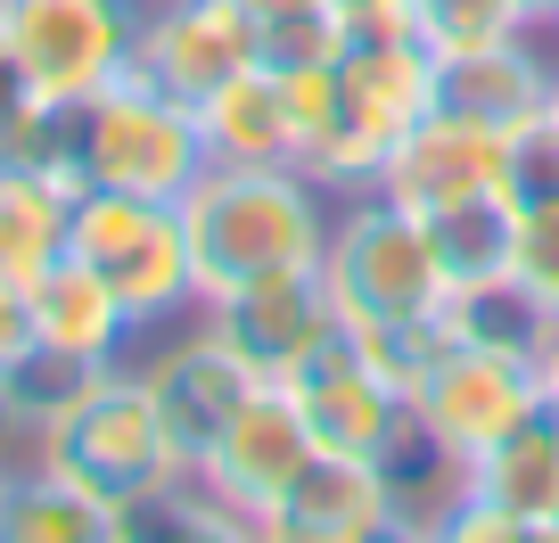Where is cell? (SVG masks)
Instances as JSON below:
<instances>
[{"mask_svg": "<svg viewBox=\"0 0 559 543\" xmlns=\"http://www.w3.org/2000/svg\"><path fill=\"white\" fill-rule=\"evenodd\" d=\"M255 58H263V25L247 17L239 0H148L132 67L198 107L214 83H230V74L255 67Z\"/></svg>", "mask_w": 559, "mask_h": 543, "instance_id": "obj_13", "label": "cell"}, {"mask_svg": "<svg viewBox=\"0 0 559 543\" xmlns=\"http://www.w3.org/2000/svg\"><path fill=\"white\" fill-rule=\"evenodd\" d=\"M321 288L337 305V330H412V321H437L453 272L437 231L412 206H395L386 190H354L330 223Z\"/></svg>", "mask_w": 559, "mask_h": 543, "instance_id": "obj_4", "label": "cell"}, {"mask_svg": "<svg viewBox=\"0 0 559 543\" xmlns=\"http://www.w3.org/2000/svg\"><path fill=\"white\" fill-rule=\"evenodd\" d=\"M67 256L140 321H181L198 314V263L181 231V198H140V190H74Z\"/></svg>", "mask_w": 559, "mask_h": 543, "instance_id": "obj_5", "label": "cell"}, {"mask_svg": "<svg viewBox=\"0 0 559 543\" xmlns=\"http://www.w3.org/2000/svg\"><path fill=\"white\" fill-rule=\"evenodd\" d=\"M428 231H437L453 281H493V272H510V247H519V206L510 198H477L461 214H437Z\"/></svg>", "mask_w": 559, "mask_h": 543, "instance_id": "obj_24", "label": "cell"}, {"mask_svg": "<svg viewBox=\"0 0 559 543\" xmlns=\"http://www.w3.org/2000/svg\"><path fill=\"white\" fill-rule=\"evenodd\" d=\"M107 363H83V354H58V346H25V363L0 379V437H9V453H34L41 437H50L58 421H67L74 403L91 396V379H99Z\"/></svg>", "mask_w": 559, "mask_h": 543, "instance_id": "obj_23", "label": "cell"}, {"mask_svg": "<svg viewBox=\"0 0 559 543\" xmlns=\"http://www.w3.org/2000/svg\"><path fill=\"white\" fill-rule=\"evenodd\" d=\"M25 346H34V314H25V288L0 281V379L25 363Z\"/></svg>", "mask_w": 559, "mask_h": 543, "instance_id": "obj_29", "label": "cell"}, {"mask_svg": "<svg viewBox=\"0 0 559 543\" xmlns=\"http://www.w3.org/2000/svg\"><path fill=\"white\" fill-rule=\"evenodd\" d=\"M74 190H83V181L58 157H9L0 165V281L34 288L41 272L67 256Z\"/></svg>", "mask_w": 559, "mask_h": 543, "instance_id": "obj_17", "label": "cell"}, {"mask_svg": "<svg viewBox=\"0 0 559 543\" xmlns=\"http://www.w3.org/2000/svg\"><path fill=\"white\" fill-rule=\"evenodd\" d=\"M255 535L263 543H386L403 535L395 477L370 453H313L288 477V494L263 510Z\"/></svg>", "mask_w": 559, "mask_h": 543, "instance_id": "obj_11", "label": "cell"}, {"mask_svg": "<svg viewBox=\"0 0 559 543\" xmlns=\"http://www.w3.org/2000/svg\"><path fill=\"white\" fill-rule=\"evenodd\" d=\"M469 494L502 503L526 527V543H551V527H559V403L526 412L493 453L469 461Z\"/></svg>", "mask_w": 559, "mask_h": 543, "instance_id": "obj_19", "label": "cell"}, {"mask_svg": "<svg viewBox=\"0 0 559 543\" xmlns=\"http://www.w3.org/2000/svg\"><path fill=\"white\" fill-rule=\"evenodd\" d=\"M412 34L428 42V58H469L535 25L519 17V0H412Z\"/></svg>", "mask_w": 559, "mask_h": 543, "instance_id": "obj_25", "label": "cell"}, {"mask_svg": "<svg viewBox=\"0 0 559 543\" xmlns=\"http://www.w3.org/2000/svg\"><path fill=\"white\" fill-rule=\"evenodd\" d=\"M330 17L346 42H386V34H412V0H330Z\"/></svg>", "mask_w": 559, "mask_h": 543, "instance_id": "obj_28", "label": "cell"}, {"mask_svg": "<svg viewBox=\"0 0 559 543\" xmlns=\"http://www.w3.org/2000/svg\"><path fill=\"white\" fill-rule=\"evenodd\" d=\"M140 379H148V396H157V412H165V428H174V445L190 453V470H198V453H206L214 437H223L230 421H239L247 403L263 396L272 379H255V370L239 363V354L223 346V338L198 321L190 338H165L148 363H140Z\"/></svg>", "mask_w": 559, "mask_h": 543, "instance_id": "obj_15", "label": "cell"}, {"mask_svg": "<svg viewBox=\"0 0 559 543\" xmlns=\"http://www.w3.org/2000/svg\"><path fill=\"white\" fill-rule=\"evenodd\" d=\"M198 132H206V165H297V116L272 58L214 83L198 99Z\"/></svg>", "mask_w": 559, "mask_h": 543, "instance_id": "obj_16", "label": "cell"}, {"mask_svg": "<svg viewBox=\"0 0 559 543\" xmlns=\"http://www.w3.org/2000/svg\"><path fill=\"white\" fill-rule=\"evenodd\" d=\"M330 181L305 165H206L181 190V231L198 263V305L255 281H297L330 256Z\"/></svg>", "mask_w": 559, "mask_h": 543, "instance_id": "obj_1", "label": "cell"}, {"mask_svg": "<svg viewBox=\"0 0 559 543\" xmlns=\"http://www.w3.org/2000/svg\"><path fill=\"white\" fill-rule=\"evenodd\" d=\"M526 412H543V370L526 354H493V346H453L444 338L428 379L412 387V428L428 445H444L453 461L493 453Z\"/></svg>", "mask_w": 559, "mask_h": 543, "instance_id": "obj_8", "label": "cell"}, {"mask_svg": "<svg viewBox=\"0 0 559 543\" xmlns=\"http://www.w3.org/2000/svg\"><path fill=\"white\" fill-rule=\"evenodd\" d=\"M255 25H288V17H313V9H330V0H239Z\"/></svg>", "mask_w": 559, "mask_h": 543, "instance_id": "obj_30", "label": "cell"}, {"mask_svg": "<svg viewBox=\"0 0 559 543\" xmlns=\"http://www.w3.org/2000/svg\"><path fill=\"white\" fill-rule=\"evenodd\" d=\"M502 181H510V206H559V116L551 107H535L526 123H510Z\"/></svg>", "mask_w": 559, "mask_h": 543, "instance_id": "obj_26", "label": "cell"}, {"mask_svg": "<svg viewBox=\"0 0 559 543\" xmlns=\"http://www.w3.org/2000/svg\"><path fill=\"white\" fill-rule=\"evenodd\" d=\"M551 74H559V58H543L535 34H510V42H493V50L437 58V107L510 132V123H526L535 107H551Z\"/></svg>", "mask_w": 559, "mask_h": 543, "instance_id": "obj_18", "label": "cell"}, {"mask_svg": "<svg viewBox=\"0 0 559 543\" xmlns=\"http://www.w3.org/2000/svg\"><path fill=\"white\" fill-rule=\"evenodd\" d=\"M551 543H559V527H551Z\"/></svg>", "mask_w": 559, "mask_h": 543, "instance_id": "obj_35", "label": "cell"}, {"mask_svg": "<svg viewBox=\"0 0 559 543\" xmlns=\"http://www.w3.org/2000/svg\"><path fill=\"white\" fill-rule=\"evenodd\" d=\"M9 486H17V470H9V461H0V519H9Z\"/></svg>", "mask_w": 559, "mask_h": 543, "instance_id": "obj_33", "label": "cell"}, {"mask_svg": "<svg viewBox=\"0 0 559 543\" xmlns=\"http://www.w3.org/2000/svg\"><path fill=\"white\" fill-rule=\"evenodd\" d=\"M313 453H321V445H313V428L297 421L288 387H263V396L247 403L239 421H230L223 437H214L206 453H198V470H190V477H198V486H206L223 510H239V519H247V535H255V527H263V510H272L280 494H288V477H297Z\"/></svg>", "mask_w": 559, "mask_h": 543, "instance_id": "obj_12", "label": "cell"}, {"mask_svg": "<svg viewBox=\"0 0 559 543\" xmlns=\"http://www.w3.org/2000/svg\"><path fill=\"white\" fill-rule=\"evenodd\" d=\"M58 165L83 190H140V198H181L206 174V132L198 107L123 67L107 91L58 116Z\"/></svg>", "mask_w": 559, "mask_h": 543, "instance_id": "obj_3", "label": "cell"}, {"mask_svg": "<svg viewBox=\"0 0 559 543\" xmlns=\"http://www.w3.org/2000/svg\"><path fill=\"white\" fill-rule=\"evenodd\" d=\"M25 314H34V338L58 354H83V363H123V346L140 338V321L91 281L74 256H58L34 288H25Z\"/></svg>", "mask_w": 559, "mask_h": 543, "instance_id": "obj_20", "label": "cell"}, {"mask_svg": "<svg viewBox=\"0 0 559 543\" xmlns=\"http://www.w3.org/2000/svg\"><path fill=\"white\" fill-rule=\"evenodd\" d=\"M140 17L148 0H0V42L25 67L34 99L67 116L132 67Z\"/></svg>", "mask_w": 559, "mask_h": 543, "instance_id": "obj_7", "label": "cell"}, {"mask_svg": "<svg viewBox=\"0 0 559 543\" xmlns=\"http://www.w3.org/2000/svg\"><path fill=\"white\" fill-rule=\"evenodd\" d=\"M535 370H543V403H559V321H551V338H543Z\"/></svg>", "mask_w": 559, "mask_h": 543, "instance_id": "obj_31", "label": "cell"}, {"mask_svg": "<svg viewBox=\"0 0 559 543\" xmlns=\"http://www.w3.org/2000/svg\"><path fill=\"white\" fill-rule=\"evenodd\" d=\"M437 107V58L419 34H386V42H346L337 50V123L313 157V181L330 190H370L379 165L395 157V141Z\"/></svg>", "mask_w": 559, "mask_h": 543, "instance_id": "obj_6", "label": "cell"}, {"mask_svg": "<svg viewBox=\"0 0 559 543\" xmlns=\"http://www.w3.org/2000/svg\"><path fill=\"white\" fill-rule=\"evenodd\" d=\"M551 116H559V74H551Z\"/></svg>", "mask_w": 559, "mask_h": 543, "instance_id": "obj_34", "label": "cell"}, {"mask_svg": "<svg viewBox=\"0 0 559 543\" xmlns=\"http://www.w3.org/2000/svg\"><path fill=\"white\" fill-rule=\"evenodd\" d=\"M132 519L107 510L99 494H83L74 477L25 461L17 486H9V519H0V543H123Z\"/></svg>", "mask_w": 559, "mask_h": 543, "instance_id": "obj_21", "label": "cell"}, {"mask_svg": "<svg viewBox=\"0 0 559 543\" xmlns=\"http://www.w3.org/2000/svg\"><path fill=\"white\" fill-rule=\"evenodd\" d=\"M502 149H510L502 123H477V116H453V107H428V116L395 141V157L379 165V181H370V190H386L395 206H412L419 223H437V214H461V206H477V198H510Z\"/></svg>", "mask_w": 559, "mask_h": 543, "instance_id": "obj_10", "label": "cell"}, {"mask_svg": "<svg viewBox=\"0 0 559 543\" xmlns=\"http://www.w3.org/2000/svg\"><path fill=\"white\" fill-rule=\"evenodd\" d=\"M280 387H288V403H297V421L313 428L321 453H370V461H386L403 445V428H412V396L370 363V346L354 330H337L321 354H305Z\"/></svg>", "mask_w": 559, "mask_h": 543, "instance_id": "obj_9", "label": "cell"}, {"mask_svg": "<svg viewBox=\"0 0 559 543\" xmlns=\"http://www.w3.org/2000/svg\"><path fill=\"white\" fill-rule=\"evenodd\" d=\"M437 330L453 346H493V354H526L535 363L543 338H551V314L519 288V272H493V281H453L437 305Z\"/></svg>", "mask_w": 559, "mask_h": 543, "instance_id": "obj_22", "label": "cell"}, {"mask_svg": "<svg viewBox=\"0 0 559 543\" xmlns=\"http://www.w3.org/2000/svg\"><path fill=\"white\" fill-rule=\"evenodd\" d=\"M34 461L58 470V477H74L83 494H99L107 510H123L132 535L174 486H190V453L174 445V428H165L140 363H107L99 379H91V396L34 445Z\"/></svg>", "mask_w": 559, "mask_h": 543, "instance_id": "obj_2", "label": "cell"}, {"mask_svg": "<svg viewBox=\"0 0 559 543\" xmlns=\"http://www.w3.org/2000/svg\"><path fill=\"white\" fill-rule=\"evenodd\" d=\"M198 321H206V330L223 338V346L239 354L255 379H272V387L288 379L305 354H321V346L337 338V305H330V288H321V272L230 288V297L198 305Z\"/></svg>", "mask_w": 559, "mask_h": 543, "instance_id": "obj_14", "label": "cell"}, {"mask_svg": "<svg viewBox=\"0 0 559 543\" xmlns=\"http://www.w3.org/2000/svg\"><path fill=\"white\" fill-rule=\"evenodd\" d=\"M551 42H559V25H551Z\"/></svg>", "mask_w": 559, "mask_h": 543, "instance_id": "obj_36", "label": "cell"}, {"mask_svg": "<svg viewBox=\"0 0 559 543\" xmlns=\"http://www.w3.org/2000/svg\"><path fill=\"white\" fill-rule=\"evenodd\" d=\"M519 17L535 25V34H551V25H559V0H519Z\"/></svg>", "mask_w": 559, "mask_h": 543, "instance_id": "obj_32", "label": "cell"}, {"mask_svg": "<svg viewBox=\"0 0 559 543\" xmlns=\"http://www.w3.org/2000/svg\"><path fill=\"white\" fill-rule=\"evenodd\" d=\"M519 288L559 321V206H519V247H510Z\"/></svg>", "mask_w": 559, "mask_h": 543, "instance_id": "obj_27", "label": "cell"}]
</instances>
